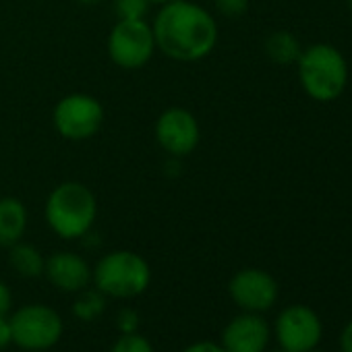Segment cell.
Here are the masks:
<instances>
[{"mask_svg": "<svg viewBox=\"0 0 352 352\" xmlns=\"http://www.w3.org/2000/svg\"><path fill=\"white\" fill-rule=\"evenodd\" d=\"M149 3H170V0H149Z\"/></svg>", "mask_w": 352, "mask_h": 352, "instance_id": "cell-26", "label": "cell"}, {"mask_svg": "<svg viewBox=\"0 0 352 352\" xmlns=\"http://www.w3.org/2000/svg\"><path fill=\"white\" fill-rule=\"evenodd\" d=\"M9 344H13L11 323H9L7 315H0V350H5Z\"/></svg>", "mask_w": 352, "mask_h": 352, "instance_id": "cell-21", "label": "cell"}, {"mask_svg": "<svg viewBox=\"0 0 352 352\" xmlns=\"http://www.w3.org/2000/svg\"><path fill=\"white\" fill-rule=\"evenodd\" d=\"M216 7L226 17H239L247 11L249 0H216Z\"/></svg>", "mask_w": 352, "mask_h": 352, "instance_id": "cell-20", "label": "cell"}, {"mask_svg": "<svg viewBox=\"0 0 352 352\" xmlns=\"http://www.w3.org/2000/svg\"><path fill=\"white\" fill-rule=\"evenodd\" d=\"M106 309V298L104 294L96 288V290H81V294L77 296L75 305H73V313L75 317L83 319V321H94L96 317H100Z\"/></svg>", "mask_w": 352, "mask_h": 352, "instance_id": "cell-16", "label": "cell"}, {"mask_svg": "<svg viewBox=\"0 0 352 352\" xmlns=\"http://www.w3.org/2000/svg\"><path fill=\"white\" fill-rule=\"evenodd\" d=\"M149 0H114V9L120 19H143Z\"/></svg>", "mask_w": 352, "mask_h": 352, "instance_id": "cell-18", "label": "cell"}, {"mask_svg": "<svg viewBox=\"0 0 352 352\" xmlns=\"http://www.w3.org/2000/svg\"><path fill=\"white\" fill-rule=\"evenodd\" d=\"M104 122L102 104L85 94H73L63 98L54 108L56 131L73 141L94 137Z\"/></svg>", "mask_w": 352, "mask_h": 352, "instance_id": "cell-7", "label": "cell"}, {"mask_svg": "<svg viewBox=\"0 0 352 352\" xmlns=\"http://www.w3.org/2000/svg\"><path fill=\"white\" fill-rule=\"evenodd\" d=\"M298 79L309 98L317 102L336 100L348 81V67L342 52L329 44H315L298 56Z\"/></svg>", "mask_w": 352, "mask_h": 352, "instance_id": "cell-2", "label": "cell"}, {"mask_svg": "<svg viewBox=\"0 0 352 352\" xmlns=\"http://www.w3.org/2000/svg\"><path fill=\"white\" fill-rule=\"evenodd\" d=\"M155 46L174 60H199L218 42V23L201 7L185 0L166 3L153 21Z\"/></svg>", "mask_w": 352, "mask_h": 352, "instance_id": "cell-1", "label": "cell"}, {"mask_svg": "<svg viewBox=\"0 0 352 352\" xmlns=\"http://www.w3.org/2000/svg\"><path fill=\"white\" fill-rule=\"evenodd\" d=\"M265 52H267V56L274 63H278V65H290V63L298 60V56H300L302 50H300L298 40L292 34H288V32H276V34H272L267 38Z\"/></svg>", "mask_w": 352, "mask_h": 352, "instance_id": "cell-15", "label": "cell"}, {"mask_svg": "<svg viewBox=\"0 0 352 352\" xmlns=\"http://www.w3.org/2000/svg\"><path fill=\"white\" fill-rule=\"evenodd\" d=\"M309 352H321V350H317V348H313V350H309Z\"/></svg>", "mask_w": 352, "mask_h": 352, "instance_id": "cell-29", "label": "cell"}, {"mask_svg": "<svg viewBox=\"0 0 352 352\" xmlns=\"http://www.w3.org/2000/svg\"><path fill=\"white\" fill-rule=\"evenodd\" d=\"M348 7H350V11H352V0H348Z\"/></svg>", "mask_w": 352, "mask_h": 352, "instance_id": "cell-28", "label": "cell"}, {"mask_svg": "<svg viewBox=\"0 0 352 352\" xmlns=\"http://www.w3.org/2000/svg\"><path fill=\"white\" fill-rule=\"evenodd\" d=\"M98 204L81 183L58 185L46 201V220L60 239H81L94 226Z\"/></svg>", "mask_w": 352, "mask_h": 352, "instance_id": "cell-3", "label": "cell"}, {"mask_svg": "<svg viewBox=\"0 0 352 352\" xmlns=\"http://www.w3.org/2000/svg\"><path fill=\"white\" fill-rule=\"evenodd\" d=\"M155 137L170 155H189L199 143L197 118L185 108H170L157 118Z\"/></svg>", "mask_w": 352, "mask_h": 352, "instance_id": "cell-10", "label": "cell"}, {"mask_svg": "<svg viewBox=\"0 0 352 352\" xmlns=\"http://www.w3.org/2000/svg\"><path fill=\"white\" fill-rule=\"evenodd\" d=\"M110 352H153V346L145 336L135 331V333H122L114 342Z\"/></svg>", "mask_w": 352, "mask_h": 352, "instance_id": "cell-17", "label": "cell"}, {"mask_svg": "<svg viewBox=\"0 0 352 352\" xmlns=\"http://www.w3.org/2000/svg\"><path fill=\"white\" fill-rule=\"evenodd\" d=\"M116 327H118L122 333H135L137 327H139V315H137V311H133V309H122V311L116 315Z\"/></svg>", "mask_w": 352, "mask_h": 352, "instance_id": "cell-19", "label": "cell"}, {"mask_svg": "<svg viewBox=\"0 0 352 352\" xmlns=\"http://www.w3.org/2000/svg\"><path fill=\"white\" fill-rule=\"evenodd\" d=\"M9 261H11V267L23 278H38L44 274L46 259L32 245H23V243L13 245L9 253Z\"/></svg>", "mask_w": 352, "mask_h": 352, "instance_id": "cell-14", "label": "cell"}, {"mask_svg": "<svg viewBox=\"0 0 352 352\" xmlns=\"http://www.w3.org/2000/svg\"><path fill=\"white\" fill-rule=\"evenodd\" d=\"M13 307V294L9 290V286L0 280V315H7Z\"/></svg>", "mask_w": 352, "mask_h": 352, "instance_id": "cell-23", "label": "cell"}, {"mask_svg": "<svg viewBox=\"0 0 352 352\" xmlns=\"http://www.w3.org/2000/svg\"><path fill=\"white\" fill-rule=\"evenodd\" d=\"M340 350L342 352H352V319L340 331Z\"/></svg>", "mask_w": 352, "mask_h": 352, "instance_id": "cell-24", "label": "cell"}, {"mask_svg": "<svg viewBox=\"0 0 352 352\" xmlns=\"http://www.w3.org/2000/svg\"><path fill=\"white\" fill-rule=\"evenodd\" d=\"M270 344V325L259 313L236 315L222 331V348L226 352H265Z\"/></svg>", "mask_w": 352, "mask_h": 352, "instance_id": "cell-11", "label": "cell"}, {"mask_svg": "<svg viewBox=\"0 0 352 352\" xmlns=\"http://www.w3.org/2000/svg\"><path fill=\"white\" fill-rule=\"evenodd\" d=\"M28 226L25 206L15 197L0 199V247H13L21 241Z\"/></svg>", "mask_w": 352, "mask_h": 352, "instance_id": "cell-13", "label": "cell"}, {"mask_svg": "<svg viewBox=\"0 0 352 352\" xmlns=\"http://www.w3.org/2000/svg\"><path fill=\"white\" fill-rule=\"evenodd\" d=\"M44 274L58 290L65 292H81L91 282V270L87 261L69 251L50 255L44 263Z\"/></svg>", "mask_w": 352, "mask_h": 352, "instance_id": "cell-12", "label": "cell"}, {"mask_svg": "<svg viewBox=\"0 0 352 352\" xmlns=\"http://www.w3.org/2000/svg\"><path fill=\"white\" fill-rule=\"evenodd\" d=\"M155 48L153 30L143 19H120L108 40L110 58L122 69L143 67Z\"/></svg>", "mask_w": 352, "mask_h": 352, "instance_id": "cell-6", "label": "cell"}, {"mask_svg": "<svg viewBox=\"0 0 352 352\" xmlns=\"http://www.w3.org/2000/svg\"><path fill=\"white\" fill-rule=\"evenodd\" d=\"M79 3H81V5H89V7H91V5H98V3H102V0H79Z\"/></svg>", "mask_w": 352, "mask_h": 352, "instance_id": "cell-25", "label": "cell"}, {"mask_svg": "<svg viewBox=\"0 0 352 352\" xmlns=\"http://www.w3.org/2000/svg\"><path fill=\"white\" fill-rule=\"evenodd\" d=\"M272 352H286V350H282V348H278V350H272Z\"/></svg>", "mask_w": 352, "mask_h": 352, "instance_id": "cell-27", "label": "cell"}, {"mask_svg": "<svg viewBox=\"0 0 352 352\" xmlns=\"http://www.w3.org/2000/svg\"><path fill=\"white\" fill-rule=\"evenodd\" d=\"M321 319L307 305H290L276 319V340L286 352H309L321 342Z\"/></svg>", "mask_w": 352, "mask_h": 352, "instance_id": "cell-8", "label": "cell"}, {"mask_svg": "<svg viewBox=\"0 0 352 352\" xmlns=\"http://www.w3.org/2000/svg\"><path fill=\"white\" fill-rule=\"evenodd\" d=\"M228 292L232 300L249 313H263L278 300V284L274 276L257 267L236 272L228 284Z\"/></svg>", "mask_w": 352, "mask_h": 352, "instance_id": "cell-9", "label": "cell"}, {"mask_svg": "<svg viewBox=\"0 0 352 352\" xmlns=\"http://www.w3.org/2000/svg\"><path fill=\"white\" fill-rule=\"evenodd\" d=\"M91 280L104 296L133 298L147 290L151 270L141 255L133 251H114L98 261Z\"/></svg>", "mask_w": 352, "mask_h": 352, "instance_id": "cell-4", "label": "cell"}, {"mask_svg": "<svg viewBox=\"0 0 352 352\" xmlns=\"http://www.w3.org/2000/svg\"><path fill=\"white\" fill-rule=\"evenodd\" d=\"M9 323L13 344L30 352H44L63 336V319L48 305H25L11 315Z\"/></svg>", "mask_w": 352, "mask_h": 352, "instance_id": "cell-5", "label": "cell"}, {"mask_svg": "<svg viewBox=\"0 0 352 352\" xmlns=\"http://www.w3.org/2000/svg\"><path fill=\"white\" fill-rule=\"evenodd\" d=\"M183 352H226V350L222 348V344H216V342L206 340V342H195V344H191V346L185 348Z\"/></svg>", "mask_w": 352, "mask_h": 352, "instance_id": "cell-22", "label": "cell"}]
</instances>
